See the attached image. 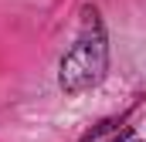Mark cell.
Wrapping results in <instances>:
<instances>
[{"label": "cell", "mask_w": 146, "mask_h": 142, "mask_svg": "<svg viewBox=\"0 0 146 142\" xmlns=\"http://www.w3.org/2000/svg\"><path fill=\"white\" fill-rule=\"evenodd\" d=\"M106 68H109V47H106V34H102L99 14H95V7H85V14H82V37L61 58V71H58L61 91L82 95V91L95 88L106 78Z\"/></svg>", "instance_id": "1"}]
</instances>
